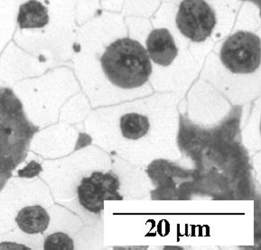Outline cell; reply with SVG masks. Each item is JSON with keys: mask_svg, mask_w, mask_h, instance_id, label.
Here are the masks:
<instances>
[{"mask_svg": "<svg viewBox=\"0 0 261 250\" xmlns=\"http://www.w3.org/2000/svg\"><path fill=\"white\" fill-rule=\"evenodd\" d=\"M176 24L186 37L202 43L212 35L216 16L204 0H184L179 6Z\"/></svg>", "mask_w": 261, "mask_h": 250, "instance_id": "obj_4", "label": "cell"}, {"mask_svg": "<svg viewBox=\"0 0 261 250\" xmlns=\"http://www.w3.org/2000/svg\"><path fill=\"white\" fill-rule=\"evenodd\" d=\"M146 44L149 59L159 66H170L178 56L179 50L174 37L165 28L153 30L147 37Z\"/></svg>", "mask_w": 261, "mask_h": 250, "instance_id": "obj_6", "label": "cell"}, {"mask_svg": "<svg viewBox=\"0 0 261 250\" xmlns=\"http://www.w3.org/2000/svg\"><path fill=\"white\" fill-rule=\"evenodd\" d=\"M0 249L29 250L30 247H27L23 245H18L16 243L3 242L0 244Z\"/></svg>", "mask_w": 261, "mask_h": 250, "instance_id": "obj_11", "label": "cell"}, {"mask_svg": "<svg viewBox=\"0 0 261 250\" xmlns=\"http://www.w3.org/2000/svg\"><path fill=\"white\" fill-rule=\"evenodd\" d=\"M42 171V167L39 163H36L35 161H32L28 163L27 166L23 168L19 171V175L21 177H28L31 178L36 175H38L40 172Z\"/></svg>", "mask_w": 261, "mask_h": 250, "instance_id": "obj_10", "label": "cell"}, {"mask_svg": "<svg viewBox=\"0 0 261 250\" xmlns=\"http://www.w3.org/2000/svg\"><path fill=\"white\" fill-rule=\"evenodd\" d=\"M260 39L252 33H236L222 44L220 58L233 74H250L260 67Z\"/></svg>", "mask_w": 261, "mask_h": 250, "instance_id": "obj_3", "label": "cell"}, {"mask_svg": "<svg viewBox=\"0 0 261 250\" xmlns=\"http://www.w3.org/2000/svg\"><path fill=\"white\" fill-rule=\"evenodd\" d=\"M16 221L21 231L28 234H37L46 231L50 223V217L43 207L28 206L19 211Z\"/></svg>", "mask_w": 261, "mask_h": 250, "instance_id": "obj_7", "label": "cell"}, {"mask_svg": "<svg viewBox=\"0 0 261 250\" xmlns=\"http://www.w3.org/2000/svg\"><path fill=\"white\" fill-rule=\"evenodd\" d=\"M99 61L109 81L124 91L143 87L153 71L146 49L130 38H119L111 43Z\"/></svg>", "mask_w": 261, "mask_h": 250, "instance_id": "obj_2", "label": "cell"}, {"mask_svg": "<svg viewBox=\"0 0 261 250\" xmlns=\"http://www.w3.org/2000/svg\"><path fill=\"white\" fill-rule=\"evenodd\" d=\"M17 23L21 29L44 27L49 23L47 8L37 0H28L20 6Z\"/></svg>", "mask_w": 261, "mask_h": 250, "instance_id": "obj_8", "label": "cell"}, {"mask_svg": "<svg viewBox=\"0 0 261 250\" xmlns=\"http://www.w3.org/2000/svg\"><path fill=\"white\" fill-rule=\"evenodd\" d=\"M109 122L110 146L134 166L146 168L156 161L177 162L180 116L176 100L154 96L116 107Z\"/></svg>", "mask_w": 261, "mask_h": 250, "instance_id": "obj_1", "label": "cell"}, {"mask_svg": "<svg viewBox=\"0 0 261 250\" xmlns=\"http://www.w3.org/2000/svg\"><path fill=\"white\" fill-rule=\"evenodd\" d=\"M119 182L111 173L96 172L83 178L78 186L77 193L81 205L87 211L98 213L102 211L106 200L116 199Z\"/></svg>", "mask_w": 261, "mask_h": 250, "instance_id": "obj_5", "label": "cell"}, {"mask_svg": "<svg viewBox=\"0 0 261 250\" xmlns=\"http://www.w3.org/2000/svg\"><path fill=\"white\" fill-rule=\"evenodd\" d=\"M45 250H72L74 244L71 237L64 232H56L50 235L44 241Z\"/></svg>", "mask_w": 261, "mask_h": 250, "instance_id": "obj_9", "label": "cell"}]
</instances>
